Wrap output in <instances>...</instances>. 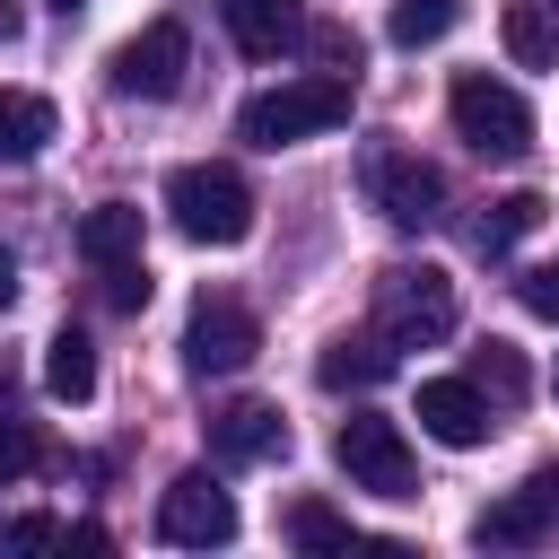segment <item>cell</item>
I'll list each match as a JSON object with an SVG mask.
<instances>
[{"instance_id": "obj_1", "label": "cell", "mask_w": 559, "mask_h": 559, "mask_svg": "<svg viewBox=\"0 0 559 559\" xmlns=\"http://www.w3.org/2000/svg\"><path fill=\"white\" fill-rule=\"evenodd\" d=\"M349 105H358V79H349V70H306V79H280V87L245 96L236 131H245L253 148H297V140L341 131V122H349Z\"/></svg>"}, {"instance_id": "obj_2", "label": "cell", "mask_w": 559, "mask_h": 559, "mask_svg": "<svg viewBox=\"0 0 559 559\" xmlns=\"http://www.w3.org/2000/svg\"><path fill=\"white\" fill-rule=\"evenodd\" d=\"M166 210L192 245H245L253 236V183L227 166V157H201V166H175L166 175Z\"/></svg>"}, {"instance_id": "obj_3", "label": "cell", "mask_w": 559, "mask_h": 559, "mask_svg": "<svg viewBox=\"0 0 559 559\" xmlns=\"http://www.w3.org/2000/svg\"><path fill=\"white\" fill-rule=\"evenodd\" d=\"M376 332L393 349H437L454 332V280L437 262H393L376 280Z\"/></svg>"}, {"instance_id": "obj_4", "label": "cell", "mask_w": 559, "mask_h": 559, "mask_svg": "<svg viewBox=\"0 0 559 559\" xmlns=\"http://www.w3.org/2000/svg\"><path fill=\"white\" fill-rule=\"evenodd\" d=\"M358 183H367V201L384 210V227H402V236H428V227L445 218V175H437L419 148L376 140V148L358 157Z\"/></svg>"}, {"instance_id": "obj_5", "label": "cell", "mask_w": 559, "mask_h": 559, "mask_svg": "<svg viewBox=\"0 0 559 559\" xmlns=\"http://www.w3.org/2000/svg\"><path fill=\"white\" fill-rule=\"evenodd\" d=\"M332 463L349 472V489H367V498H419V454H411V437L393 428V419H376V411H349L341 428H332Z\"/></svg>"}, {"instance_id": "obj_6", "label": "cell", "mask_w": 559, "mask_h": 559, "mask_svg": "<svg viewBox=\"0 0 559 559\" xmlns=\"http://www.w3.org/2000/svg\"><path fill=\"white\" fill-rule=\"evenodd\" d=\"M445 105H454V131L472 140V157H524V148H533V105H524L507 79L463 70Z\"/></svg>"}, {"instance_id": "obj_7", "label": "cell", "mask_w": 559, "mask_h": 559, "mask_svg": "<svg viewBox=\"0 0 559 559\" xmlns=\"http://www.w3.org/2000/svg\"><path fill=\"white\" fill-rule=\"evenodd\" d=\"M253 349H262V323L236 297H192V314H183V367L192 376H236V367H253Z\"/></svg>"}, {"instance_id": "obj_8", "label": "cell", "mask_w": 559, "mask_h": 559, "mask_svg": "<svg viewBox=\"0 0 559 559\" xmlns=\"http://www.w3.org/2000/svg\"><path fill=\"white\" fill-rule=\"evenodd\" d=\"M183 70H192V35H183L175 17H148V26L114 52V96H148V105H166V96L183 87Z\"/></svg>"}, {"instance_id": "obj_9", "label": "cell", "mask_w": 559, "mask_h": 559, "mask_svg": "<svg viewBox=\"0 0 559 559\" xmlns=\"http://www.w3.org/2000/svg\"><path fill=\"white\" fill-rule=\"evenodd\" d=\"M157 542H175V550H218V542H236V498H227L210 472L166 480V498H157Z\"/></svg>"}, {"instance_id": "obj_10", "label": "cell", "mask_w": 559, "mask_h": 559, "mask_svg": "<svg viewBox=\"0 0 559 559\" xmlns=\"http://www.w3.org/2000/svg\"><path fill=\"white\" fill-rule=\"evenodd\" d=\"M550 533H559V472H533L515 498H498V507L472 515V542L480 550H533Z\"/></svg>"}, {"instance_id": "obj_11", "label": "cell", "mask_w": 559, "mask_h": 559, "mask_svg": "<svg viewBox=\"0 0 559 559\" xmlns=\"http://www.w3.org/2000/svg\"><path fill=\"white\" fill-rule=\"evenodd\" d=\"M419 428L437 437V445H454V454H472V445H489V393L472 384V376H428L419 384Z\"/></svg>"}, {"instance_id": "obj_12", "label": "cell", "mask_w": 559, "mask_h": 559, "mask_svg": "<svg viewBox=\"0 0 559 559\" xmlns=\"http://www.w3.org/2000/svg\"><path fill=\"white\" fill-rule=\"evenodd\" d=\"M210 454L218 463H280L288 454V419L271 402H227V411H210Z\"/></svg>"}, {"instance_id": "obj_13", "label": "cell", "mask_w": 559, "mask_h": 559, "mask_svg": "<svg viewBox=\"0 0 559 559\" xmlns=\"http://www.w3.org/2000/svg\"><path fill=\"white\" fill-rule=\"evenodd\" d=\"M218 17H227V35H236V52H253V61H280V52L306 35L297 0H218Z\"/></svg>"}, {"instance_id": "obj_14", "label": "cell", "mask_w": 559, "mask_h": 559, "mask_svg": "<svg viewBox=\"0 0 559 559\" xmlns=\"http://www.w3.org/2000/svg\"><path fill=\"white\" fill-rule=\"evenodd\" d=\"M393 376V341L384 332H341L323 358H314V384L323 393H367V384H384Z\"/></svg>"}, {"instance_id": "obj_15", "label": "cell", "mask_w": 559, "mask_h": 559, "mask_svg": "<svg viewBox=\"0 0 559 559\" xmlns=\"http://www.w3.org/2000/svg\"><path fill=\"white\" fill-rule=\"evenodd\" d=\"M52 131H61L52 96H35V87H0V157H44Z\"/></svg>"}, {"instance_id": "obj_16", "label": "cell", "mask_w": 559, "mask_h": 559, "mask_svg": "<svg viewBox=\"0 0 559 559\" xmlns=\"http://www.w3.org/2000/svg\"><path fill=\"white\" fill-rule=\"evenodd\" d=\"M79 253H87L96 271L140 262V210H131V201H96V210L79 218Z\"/></svg>"}, {"instance_id": "obj_17", "label": "cell", "mask_w": 559, "mask_h": 559, "mask_svg": "<svg viewBox=\"0 0 559 559\" xmlns=\"http://www.w3.org/2000/svg\"><path fill=\"white\" fill-rule=\"evenodd\" d=\"M542 210H550L542 192H498V201L472 218V253H507L515 236H533V227H542Z\"/></svg>"}, {"instance_id": "obj_18", "label": "cell", "mask_w": 559, "mask_h": 559, "mask_svg": "<svg viewBox=\"0 0 559 559\" xmlns=\"http://www.w3.org/2000/svg\"><path fill=\"white\" fill-rule=\"evenodd\" d=\"M44 393H52V402H87V393H96V349H87V332H52V341H44Z\"/></svg>"}, {"instance_id": "obj_19", "label": "cell", "mask_w": 559, "mask_h": 559, "mask_svg": "<svg viewBox=\"0 0 559 559\" xmlns=\"http://www.w3.org/2000/svg\"><path fill=\"white\" fill-rule=\"evenodd\" d=\"M507 52L524 70H559V9L550 0H515L507 9Z\"/></svg>"}, {"instance_id": "obj_20", "label": "cell", "mask_w": 559, "mask_h": 559, "mask_svg": "<svg viewBox=\"0 0 559 559\" xmlns=\"http://www.w3.org/2000/svg\"><path fill=\"white\" fill-rule=\"evenodd\" d=\"M280 533L297 542V550H358L367 533H349V515H332L323 498H297L288 515H280Z\"/></svg>"}, {"instance_id": "obj_21", "label": "cell", "mask_w": 559, "mask_h": 559, "mask_svg": "<svg viewBox=\"0 0 559 559\" xmlns=\"http://www.w3.org/2000/svg\"><path fill=\"white\" fill-rule=\"evenodd\" d=\"M472 384H480L489 402H524V393H533V376H524V358H515L507 341H480V349H472Z\"/></svg>"}, {"instance_id": "obj_22", "label": "cell", "mask_w": 559, "mask_h": 559, "mask_svg": "<svg viewBox=\"0 0 559 559\" xmlns=\"http://www.w3.org/2000/svg\"><path fill=\"white\" fill-rule=\"evenodd\" d=\"M454 17H463V0H393V44L419 52V44L454 35Z\"/></svg>"}, {"instance_id": "obj_23", "label": "cell", "mask_w": 559, "mask_h": 559, "mask_svg": "<svg viewBox=\"0 0 559 559\" xmlns=\"http://www.w3.org/2000/svg\"><path fill=\"white\" fill-rule=\"evenodd\" d=\"M35 463H44V445H35V428H26V419H0V489H9V480H26Z\"/></svg>"}, {"instance_id": "obj_24", "label": "cell", "mask_w": 559, "mask_h": 559, "mask_svg": "<svg viewBox=\"0 0 559 559\" xmlns=\"http://www.w3.org/2000/svg\"><path fill=\"white\" fill-rule=\"evenodd\" d=\"M105 280V306L114 314H140L148 306V262H114V271H96Z\"/></svg>"}, {"instance_id": "obj_25", "label": "cell", "mask_w": 559, "mask_h": 559, "mask_svg": "<svg viewBox=\"0 0 559 559\" xmlns=\"http://www.w3.org/2000/svg\"><path fill=\"white\" fill-rule=\"evenodd\" d=\"M297 44H306L314 61H332V70H349V79H358V35H349V26H306Z\"/></svg>"}, {"instance_id": "obj_26", "label": "cell", "mask_w": 559, "mask_h": 559, "mask_svg": "<svg viewBox=\"0 0 559 559\" xmlns=\"http://www.w3.org/2000/svg\"><path fill=\"white\" fill-rule=\"evenodd\" d=\"M515 297H524V314H542V323H559V262H533V271L515 280Z\"/></svg>"}, {"instance_id": "obj_27", "label": "cell", "mask_w": 559, "mask_h": 559, "mask_svg": "<svg viewBox=\"0 0 559 559\" xmlns=\"http://www.w3.org/2000/svg\"><path fill=\"white\" fill-rule=\"evenodd\" d=\"M44 542H61L52 515H0V550H44Z\"/></svg>"}, {"instance_id": "obj_28", "label": "cell", "mask_w": 559, "mask_h": 559, "mask_svg": "<svg viewBox=\"0 0 559 559\" xmlns=\"http://www.w3.org/2000/svg\"><path fill=\"white\" fill-rule=\"evenodd\" d=\"M9 306H17V262L0 253V314H9Z\"/></svg>"}, {"instance_id": "obj_29", "label": "cell", "mask_w": 559, "mask_h": 559, "mask_svg": "<svg viewBox=\"0 0 559 559\" xmlns=\"http://www.w3.org/2000/svg\"><path fill=\"white\" fill-rule=\"evenodd\" d=\"M17 26H26V17H17V0H0V44H17Z\"/></svg>"}, {"instance_id": "obj_30", "label": "cell", "mask_w": 559, "mask_h": 559, "mask_svg": "<svg viewBox=\"0 0 559 559\" xmlns=\"http://www.w3.org/2000/svg\"><path fill=\"white\" fill-rule=\"evenodd\" d=\"M52 9H61V17H70V9H87V0H52Z\"/></svg>"}, {"instance_id": "obj_31", "label": "cell", "mask_w": 559, "mask_h": 559, "mask_svg": "<svg viewBox=\"0 0 559 559\" xmlns=\"http://www.w3.org/2000/svg\"><path fill=\"white\" fill-rule=\"evenodd\" d=\"M0 402H9V367H0Z\"/></svg>"}, {"instance_id": "obj_32", "label": "cell", "mask_w": 559, "mask_h": 559, "mask_svg": "<svg viewBox=\"0 0 559 559\" xmlns=\"http://www.w3.org/2000/svg\"><path fill=\"white\" fill-rule=\"evenodd\" d=\"M550 9H559V0H550Z\"/></svg>"}]
</instances>
